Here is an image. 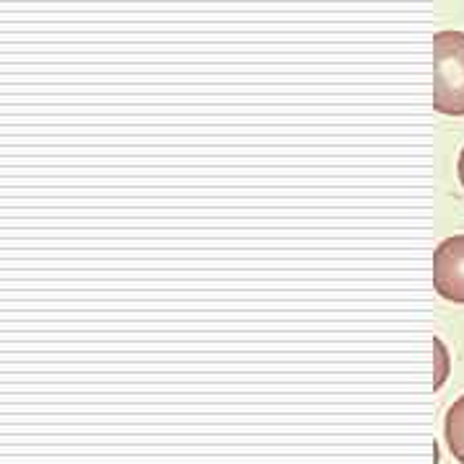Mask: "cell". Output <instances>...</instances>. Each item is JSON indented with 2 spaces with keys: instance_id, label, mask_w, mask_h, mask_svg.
I'll return each mask as SVG.
<instances>
[{
  "instance_id": "cell-3",
  "label": "cell",
  "mask_w": 464,
  "mask_h": 464,
  "mask_svg": "<svg viewBox=\"0 0 464 464\" xmlns=\"http://www.w3.org/2000/svg\"><path fill=\"white\" fill-rule=\"evenodd\" d=\"M444 433H447V447L454 454V459L464 464V395L451 402L447 411V423H444Z\"/></svg>"
},
{
  "instance_id": "cell-4",
  "label": "cell",
  "mask_w": 464,
  "mask_h": 464,
  "mask_svg": "<svg viewBox=\"0 0 464 464\" xmlns=\"http://www.w3.org/2000/svg\"><path fill=\"white\" fill-rule=\"evenodd\" d=\"M457 170H459V181H462V186H464V148H462V152H459V166H457Z\"/></svg>"
},
{
  "instance_id": "cell-2",
  "label": "cell",
  "mask_w": 464,
  "mask_h": 464,
  "mask_svg": "<svg viewBox=\"0 0 464 464\" xmlns=\"http://www.w3.org/2000/svg\"><path fill=\"white\" fill-rule=\"evenodd\" d=\"M433 289L464 304V235H451L433 253Z\"/></svg>"
},
{
  "instance_id": "cell-1",
  "label": "cell",
  "mask_w": 464,
  "mask_h": 464,
  "mask_svg": "<svg viewBox=\"0 0 464 464\" xmlns=\"http://www.w3.org/2000/svg\"><path fill=\"white\" fill-rule=\"evenodd\" d=\"M433 109L464 116V32L433 34Z\"/></svg>"
}]
</instances>
